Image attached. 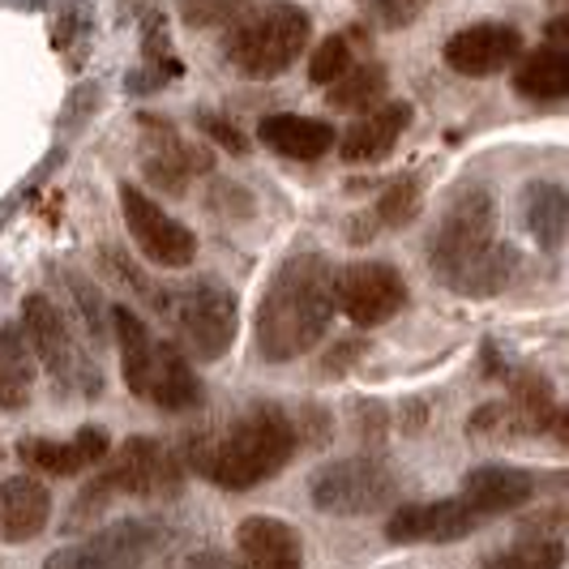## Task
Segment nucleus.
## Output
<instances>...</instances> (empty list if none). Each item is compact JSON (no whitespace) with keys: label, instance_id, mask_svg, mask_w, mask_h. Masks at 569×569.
Here are the masks:
<instances>
[{"label":"nucleus","instance_id":"obj_19","mask_svg":"<svg viewBox=\"0 0 569 569\" xmlns=\"http://www.w3.org/2000/svg\"><path fill=\"white\" fill-rule=\"evenodd\" d=\"M52 518V492L34 476H9L0 480V540L4 543H30L43 536Z\"/></svg>","mask_w":569,"mask_h":569},{"label":"nucleus","instance_id":"obj_4","mask_svg":"<svg viewBox=\"0 0 569 569\" xmlns=\"http://www.w3.org/2000/svg\"><path fill=\"white\" fill-rule=\"evenodd\" d=\"M108 321L120 347V377L138 399L171 416L201 407V377L176 342L154 339V330L129 305H116Z\"/></svg>","mask_w":569,"mask_h":569},{"label":"nucleus","instance_id":"obj_14","mask_svg":"<svg viewBox=\"0 0 569 569\" xmlns=\"http://www.w3.org/2000/svg\"><path fill=\"white\" fill-rule=\"evenodd\" d=\"M480 522L485 518L462 497H441V501L399 506L386 522V536H390V543H458L467 540Z\"/></svg>","mask_w":569,"mask_h":569},{"label":"nucleus","instance_id":"obj_22","mask_svg":"<svg viewBox=\"0 0 569 569\" xmlns=\"http://www.w3.org/2000/svg\"><path fill=\"white\" fill-rule=\"evenodd\" d=\"M34 386V356L18 326H0V411H22Z\"/></svg>","mask_w":569,"mask_h":569},{"label":"nucleus","instance_id":"obj_33","mask_svg":"<svg viewBox=\"0 0 569 569\" xmlns=\"http://www.w3.org/2000/svg\"><path fill=\"white\" fill-rule=\"evenodd\" d=\"M176 569H228V566H223L219 552H193V557H184Z\"/></svg>","mask_w":569,"mask_h":569},{"label":"nucleus","instance_id":"obj_17","mask_svg":"<svg viewBox=\"0 0 569 569\" xmlns=\"http://www.w3.org/2000/svg\"><path fill=\"white\" fill-rule=\"evenodd\" d=\"M480 518H497V513L522 510L531 497H536V476L513 467V462H485V467H471L462 476V492H458Z\"/></svg>","mask_w":569,"mask_h":569},{"label":"nucleus","instance_id":"obj_29","mask_svg":"<svg viewBox=\"0 0 569 569\" xmlns=\"http://www.w3.org/2000/svg\"><path fill=\"white\" fill-rule=\"evenodd\" d=\"M347 69H351V43H347V34L321 39L313 48V57H309V78L317 86H335Z\"/></svg>","mask_w":569,"mask_h":569},{"label":"nucleus","instance_id":"obj_26","mask_svg":"<svg viewBox=\"0 0 569 569\" xmlns=\"http://www.w3.org/2000/svg\"><path fill=\"white\" fill-rule=\"evenodd\" d=\"M386 90V69L381 64H351L339 82L330 86V103L351 108V112H369L372 99H381Z\"/></svg>","mask_w":569,"mask_h":569},{"label":"nucleus","instance_id":"obj_24","mask_svg":"<svg viewBox=\"0 0 569 569\" xmlns=\"http://www.w3.org/2000/svg\"><path fill=\"white\" fill-rule=\"evenodd\" d=\"M527 228L540 240V249H561L566 240V189L552 180H531L522 193Z\"/></svg>","mask_w":569,"mask_h":569},{"label":"nucleus","instance_id":"obj_32","mask_svg":"<svg viewBox=\"0 0 569 569\" xmlns=\"http://www.w3.org/2000/svg\"><path fill=\"white\" fill-rule=\"evenodd\" d=\"M425 9H428V0H386V4H381L386 27H407V22H416Z\"/></svg>","mask_w":569,"mask_h":569},{"label":"nucleus","instance_id":"obj_10","mask_svg":"<svg viewBox=\"0 0 569 569\" xmlns=\"http://www.w3.org/2000/svg\"><path fill=\"white\" fill-rule=\"evenodd\" d=\"M159 548V527L146 518H120L78 543H60L43 557V569H142Z\"/></svg>","mask_w":569,"mask_h":569},{"label":"nucleus","instance_id":"obj_9","mask_svg":"<svg viewBox=\"0 0 569 569\" xmlns=\"http://www.w3.org/2000/svg\"><path fill=\"white\" fill-rule=\"evenodd\" d=\"M395 488L399 485L381 458L356 455L317 467L309 480V501L313 510L335 513V518H360V513H377L381 506H390Z\"/></svg>","mask_w":569,"mask_h":569},{"label":"nucleus","instance_id":"obj_23","mask_svg":"<svg viewBox=\"0 0 569 569\" xmlns=\"http://www.w3.org/2000/svg\"><path fill=\"white\" fill-rule=\"evenodd\" d=\"M513 90L531 103H557L566 99L569 90V52H552V48H540L518 64L513 73Z\"/></svg>","mask_w":569,"mask_h":569},{"label":"nucleus","instance_id":"obj_27","mask_svg":"<svg viewBox=\"0 0 569 569\" xmlns=\"http://www.w3.org/2000/svg\"><path fill=\"white\" fill-rule=\"evenodd\" d=\"M420 198H425V193H420L416 176L390 180L381 201H377V223H381V228H402V223H411V219L420 214Z\"/></svg>","mask_w":569,"mask_h":569},{"label":"nucleus","instance_id":"obj_16","mask_svg":"<svg viewBox=\"0 0 569 569\" xmlns=\"http://www.w3.org/2000/svg\"><path fill=\"white\" fill-rule=\"evenodd\" d=\"M522 57V34L506 22H480V27L458 30L446 43V64L462 78H488L501 73L510 60Z\"/></svg>","mask_w":569,"mask_h":569},{"label":"nucleus","instance_id":"obj_12","mask_svg":"<svg viewBox=\"0 0 569 569\" xmlns=\"http://www.w3.org/2000/svg\"><path fill=\"white\" fill-rule=\"evenodd\" d=\"M335 309L360 330L386 326L407 309V279L390 261H356L335 279Z\"/></svg>","mask_w":569,"mask_h":569},{"label":"nucleus","instance_id":"obj_6","mask_svg":"<svg viewBox=\"0 0 569 569\" xmlns=\"http://www.w3.org/2000/svg\"><path fill=\"white\" fill-rule=\"evenodd\" d=\"M309 39H313L309 9L291 0H270L253 13H244L240 22H231L228 60L249 78H279L300 60Z\"/></svg>","mask_w":569,"mask_h":569},{"label":"nucleus","instance_id":"obj_1","mask_svg":"<svg viewBox=\"0 0 569 569\" xmlns=\"http://www.w3.org/2000/svg\"><path fill=\"white\" fill-rule=\"evenodd\" d=\"M335 279L339 270L330 257L317 249H296L270 274L266 296L257 305V351L270 365H291L309 356L317 342L326 339L335 321Z\"/></svg>","mask_w":569,"mask_h":569},{"label":"nucleus","instance_id":"obj_30","mask_svg":"<svg viewBox=\"0 0 569 569\" xmlns=\"http://www.w3.org/2000/svg\"><path fill=\"white\" fill-rule=\"evenodd\" d=\"M201 124H206V133H214V142H223L231 150V154H249V138L236 129V124H228V120H219L214 112L201 116Z\"/></svg>","mask_w":569,"mask_h":569},{"label":"nucleus","instance_id":"obj_2","mask_svg":"<svg viewBox=\"0 0 569 569\" xmlns=\"http://www.w3.org/2000/svg\"><path fill=\"white\" fill-rule=\"evenodd\" d=\"M428 266L458 296H497L518 270V253L497 240V201L485 189L458 193L428 240Z\"/></svg>","mask_w":569,"mask_h":569},{"label":"nucleus","instance_id":"obj_11","mask_svg":"<svg viewBox=\"0 0 569 569\" xmlns=\"http://www.w3.org/2000/svg\"><path fill=\"white\" fill-rule=\"evenodd\" d=\"M116 198H120L124 228H129L138 253H142L150 266H163V270H184V266H193V257H198V236L184 228L180 219H171L159 201L150 198L146 189H138V184H129V180L116 189Z\"/></svg>","mask_w":569,"mask_h":569},{"label":"nucleus","instance_id":"obj_21","mask_svg":"<svg viewBox=\"0 0 569 569\" xmlns=\"http://www.w3.org/2000/svg\"><path fill=\"white\" fill-rule=\"evenodd\" d=\"M411 124V108L407 103H386V108H369L360 116L339 142V154L347 163H381L395 142L402 138V129Z\"/></svg>","mask_w":569,"mask_h":569},{"label":"nucleus","instance_id":"obj_7","mask_svg":"<svg viewBox=\"0 0 569 569\" xmlns=\"http://www.w3.org/2000/svg\"><path fill=\"white\" fill-rule=\"evenodd\" d=\"M18 330H22V339H27L34 365H43V369H48L52 386H57V395L94 399V395L103 390L99 365H90V356L78 347L73 330H69V321H64V313H60L48 296H39V291H34V296L22 300V321H18Z\"/></svg>","mask_w":569,"mask_h":569},{"label":"nucleus","instance_id":"obj_18","mask_svg":"<svg viewBox=\"0 0 569 569\" xmlns=\"http://www.w3.org/2000/svg\"><path fill=\"white\" fill-rule=\"evenodd\" d=\"M18 455H22V462L39 467L43 476H82L112 455V441H108V428L86 425L69 441H22Z\"/></svg>","mask_w":569,"mask_h":569},{"label":"nucleus","instance_id":"obj_15","mask_svg":"<svg viewBox=\"0 0 569 569\" xmlns=\"http://www.w3.org/2000/svg\"><path fill=\"white\" fill-rule=\"evenodd\" d=\"M236 557L240 569H305V540L274 513H249L236 527Z\"/></svg>","mask_w":569,"mask_h":569},{"label":"nucleus","instance_id":"obj_31","mask_svg":"<svg viewBox=\"0 0 569 569\" xmlns=\"http://www.w3.org/2000/svg\"><path fill=\"white\" fill-rule=\"evenodd\" d=\"M69 283H73V296H78V305H82L90 335L99 339V335H103V313H99V296H94V287L86 283V279H69Z\"/></svg>","mask_w":569,"mask_h":569},{"label":"nucleus","instance_id":"obj_13","mask_svg":"<svg viewBox=\"0 0 569 569\" xmlns=\"http://www.w3.org/2000/svg\"><path fill=\"white\" fill-rule=\"evenodd\" d=\"M210 168H214V154L206 146L184 142L159 116H142V171L159 189L180 198L189 189V180Z\"/></svg>","mask_w":569,"mask_h":569},{"label":"nucleus","instance_id":"obj_28","mask_svg":"<svg viewBox=\"0 0 569 569\" xmlns=\"http://www.w3.org/2000/svg\"><path fill=\"white\" fill-rule=\"evenodd\" d=\"M253 0H180V18L184 27L193 30H214L228 27V22H240L249 13Z\"/></svg>","mask_w":569,"mask_h":569},{"label":"nucleus","instance_id":"obj_20","mask_svg":"<svg viewBox=\"0 0 569 569\" xmlns=\"http://www.w3.org/2000/svg\"><path fill=\"white\" fill-rule=\"evenodd\" d=\"M257 138L270 146L274 154H283V159H300V163H313V159H321V154H330V150H335V129H330L326 120L296 116V112L261 116Z\"/></svg>","mask_w":569,"mask_h":569},{"label":"nucleus","instance_id":"obj_34","mask_svg":"<svg viewBox=\"0 0 569 569\" xmlns=\"http://www.w3.org/2000/svg\"><path fill=\"white\" fill-rule=\"evenodd\" d=\"M548 39H552V43H548L552 52H566V48H569V22H566V18H557V22L548 27Z\"/></svg>","mask_w":569,"mask_h":569},{"label":"nucleus","instance_id":"obj_25","mask_svg":"<svg viewBox=\"0 0 569 569\" xmlns=\"http://www.w3.org/2000/svg\"><path fill=\"white\" fill-rule=\"evenodd\" d=\"M566 566V543L557 536H536V540H518L501 552H492L485 569H561Z\"/></svg>","mask_w":569,"mask_h":569},{"label":"nucleus","instance_id":"obj_3","mask_svg":"<svg viewBox=\"0 0 569 569\" xmlns=\"http://www.w3.org/2000/svg\"><path fill=\"white\" fill-rule=\"evenodd\" d=\"M296 446H300V432L283 407L257 402L244 416L231 420L228 432H219L214 441L201 446L193 455V467L223 492H249V488L274 480L296 458Z\"/></svg>","mask_w":569,"mask_h":569},{"label":"nucleus","instance_id":"obj_5","mask_svg":"<svg viewBox=\"0 0 569 569\" xmlns=\"http://www.w3.org/2000/svg\"><path fill=\"white\" fill-rule=\"evenodd\" d=\"M184 485V462L154 437H129L116 455H108L73 501V527H82L90 513L112 506V497H171Z\"/></svg>","mask_w":569,"mask_h":569},{"label":"nucleus","instance_id":"obj_8","mask_svg":"<svg viewBox=\"0 0 569 569\" xmlns=\"http://www.w3.org/2000/svg\"><path fill=\"white\" fill-rule=\"evenodd\" d=\"M159 313L171 317L180 342L189 347V356L198 360H219L228 356L240 330V305L236 291L223 287L219 279H198V283H180L163 291Z\"/></svg>","mask_w":569,"mask_h":569}]
</instances>
